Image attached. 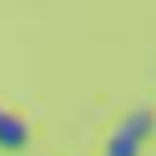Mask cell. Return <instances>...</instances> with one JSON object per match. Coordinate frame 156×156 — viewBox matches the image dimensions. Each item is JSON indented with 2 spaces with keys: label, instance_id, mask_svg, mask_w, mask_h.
Here are the masks:
<instances>
[{
  "label": "cell",
  "instance_id": "cell-2",
  "mask_svg": "<svg viewBox=\"0 0 156 156\" xmlns=\"http://www.w3.org/2000/svg\"><path fill=\"white\" fill-rule=\"evenodd\" d=\"M25 140H29V127L16 115H4L0 111V148H25Z\"/></svg>",
  "mask_w": 156,
  "mask_h": 156
},
{
  "label": "cell",
  "instance_id": "cell-1",
  "mask_svg": "<svg viewBox=\"0 0 156 156\" xmlns=\"http://www.w3.org/2000/svg\"><path fill=\"white\" fill-rule=\"evenodd\" d=\"M152 111H132V115L119 123V132L111 136V144H107V156H136L140 152V144L152 136Z\"/></svg>",
  "mask_w": 156,
  "mask_h": 156
}]
</instances>
